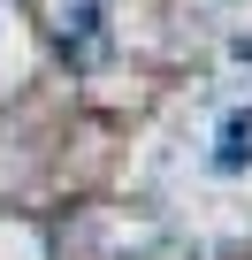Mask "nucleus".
Returning a JSON list of instances; mask_svg holds the SVG:
<instances>
[{"label":"nucleus","instance_id":"1","mask_svg":"<svg viewBox=\"0 0 252 260\" xmlns=\"http://www.w3.org/2000/svg\"><path fill=\"white\" fill-rule=\"evenodd\" d=\"M244 153H252V115H229V130H222V169H244Z\"/></svg>","mask_w":252,"mask_h":260}]
</instances>
